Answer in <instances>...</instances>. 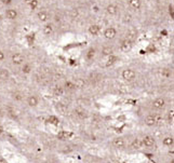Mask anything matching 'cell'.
Returning a JSON list of instances; mask_svg holds the SVG:
<instances>
[{"label": "cell", "instance_id": "cell-1", "mask_svg": "<svg viewBox=\"0 0 174 163\" xmlns=\"http://www.w3.org/2000/svg\"><path fill=\"white\" fill-rule=\"evenodd\" d=\"M136 77V74L133 69H124L122 71V78L127 81H133Z\"/></svg>", "mask_w": 174, "mask_h": 163}, {"label": "cell", "instance_id": "cell-2", "mask_svg": "<svg viewBox=\"0 0 174 163\" xmlns=\"http://www.w3.org/2000/svg\"><path fill=\"white\" fill-rule=\"evenodd\" d=\"M116 34H117V32H116V29L114 28V27H108V28H106L105 32H104L105 38L108 39V40L114 39V38L116 37Z\"/></svg>", "mask_w": 174, "mask_h": 163}, {"label": "cell", "instance_id": "cell-3", "mask_svg": "<svg viewBox=\"0 0 174 163\" xmlns=\"http://www.w3.org/2000/svg\"><path fill=\"white\" fill-rule=\"evenodd\" d=\"M164 105H166V101L163 98H161V97L156 98L153 102V107L155 109H162L164 107Z\"/></svg>", "mask_w": 174, "mask_h": 163}, {"label": "cell", "instance_id": "cell-4", "mask_svg": "<svg viewBox=\"0 0 174 163\" xmlns=\"http://www.w3.org/2000/svg\"><path fill=\"white\" fill-rule=\"evenodd\" d=\"M24 62V56L20 53H15L12 55V63L14 65H21Z\"/></svg>", "mask_w": 174, "mask_h": 163}, {"label": "cell", "instance_id": "cell-5", "mask_svg": "<svg viewBox=\"0 0 174 163\" xmlns=\"http://www.w3.org/2000/svg\"><path fill=\"white\" fill-rule=\"evenodd\" d=\"M142 144L144 145V146H146V147H151V146L155 145V138H154L153 136L147 135V136H145L144 138H143Z\"/></svg>", "mask_w": 174, "mask_h": 163}, {"label": "cell", "instance_id": "cell-6", "mask_svg": "<svg viewBox=\"0 0 174 163\" xmlns=\"http://www.w3.org/2000/svg\"><path fill=\"white\" fill-rule=\"evenodd\" d=\"M113 145L115 148H118V149H121V148L124 147V145H126V143H124V139L121 138V137H117V138H115L113 140Z\"/></svg>", "mask_w": 174, "mask_h": 163}, {"label": "cell", "instance_id": "cell-7", "mask_svg": "<svg viewBox=\"0 0 174 163\" xmlns=\"http://www.w3.org/2000/svg\"><path fill=\"white\" fill-rule=\"evenodd\" d=\"M5 16L9 20H15L17 17V11L15 9H8L5 11Z\"/></svg>", "mask_w": 174, "mask_h": 163}, {"label": "cell", "instance_id": "cell-8", "mask_svg": "<svg viewBox=\"0 0 174 163\" xmlns=\"http://www.w3.org/2000/svg\"><path fill=\"white\" fill-rule=\"evenodd\" d=\"M156 122H157L156 118L154 117V116H151V115L147 116V117L145 118V124L148 125V126H154L156 124Z\"/></svg>", "mask_w": 174, "mask_h": 163}, {"label": "cell", "instance_id": "cell-9", "mask_svg": "<svg viewBox=\"0 0 174 163\" xmlns=\"http://www.w3.org/2000/svg\"><path fill=\"white\" fill-rule=\"evenodd\" d=\"M27 104L29 105L30 107H36L38 105V98L35 96V95H30L27 98Z\"/></svg>", "mask_w": 174, "mask_h": 163}, {"label": "cell", "instance_id": "cell-10", "mask_svg": "<svg viewBox=\"0 0 174 163\" xmlns=\"http://www.w3.org/2000/svg\"><path fill=\"white\" fill-rule=\"evenodd\" d=\"M106 11H107V13L109 15H116L118 13V8L115 5H109L107 7V9H106Z\"/></svg>", "mask_w": 174, "mask_h": 163}, {"label": "cell", "instance_id": "cell-11", "mask_svg": "<svg viewBox=\"0 0 174 163\" xmlns=\"http://www.w3.org/2000/svg\"><path fill=\"white\" fill-rule=\"evenodd\" d=\"M129 5H130L131 8L139 10V9L141 8V5H142V1H141V0H130V1H129Z\"/></svg>", "mask_w": 174, "mask_h": 163}, {"label": "cell", "instance_id": "cell-12", "mask_svg": "<svg viewBox=\"0 0 174 163\" xmlns=\"http://www.w3.org/2000/svg\"><path fill=\"white\" fill-rule=\"evenodd\" d=\"M89 32L91 34V35L93 36H96L99 35V25H91V26L89 27Z\"/></svg>", "mask_w": 174, "mask_h": 163}, {"label": "cell", "instance_id": "cell-13", "mask_svg": "<svg viewBox=\"0 0 174 163\" xmlns=\"http://www.w3.org/2000/svg\"><path fill=\"white\" fill-rule=\"evenodd\" d=\"M38 19H39V21H41V22L48 21V19H49L48 13H47V12H44V11H41V12H39V13H38Z\"/></svg>", "mask_w": 174, "mask_h": 163}, {"label": "cell", "instance_id": "cell-14", "mask_svg": "<svg viewBox=\"0 0 174 163\" xmlns=\"http://www.w3.org/2000/svg\"><path fill=\"white\" fill-rule=\"evenodd\" d=\"M68 132H66V131H61L59 134H57V138L59 139H61V140H65V139H67L68 138Z\"/></svg>", "mask_w": 174, "mask_h": 163}, {"label": "cell", "instance_id": "cell-15", "mask_svg": "<svg viewBox=\"0 0 174 163\" xmlns=\"http://www.w3.org/2000/svg\"><path fill=\"white\" fill-rule=\"evenodd\" d=\"M52 32H53L52 25H46V26L43 27V32H44V35H50V34H52Z\"/></svg>", "mask_w": 174, "mask_h": 163}, {"label": "cell", "instance_id": "cell-16", "mask_svg": "<svg viewBox=\"0 0 174 163\" xmlns=\"http://www.w3.org/2000/svg\"><path fill=\"white\" fill-rule=\"evenodd\" d=\"M173 138L172 137H166L163 139V145L164 146H168V147H171L172 145H173Z\"/></svg>", "mask_w": 174, "mask_h": 163}, {"label": "cell", "instance_id": "cell-17", "mask_svg": "<svg viewBox=\"0 0 174 163\" xmlns=\"http://www.w3.org/2000/svg\"><path fill=\"white\" fill-rule=\"evenodd\" d=\"M121 49H122L123 51H128V50L131 49V44H130V42H129L128 40L123 41L122 44H121Z\"/></svg>", "mask_w": 174, "mask_h": 163}, {"label": "cell", "instance_id": "cell-18", "mask_svg": "<svg viewBox=\"0 0 174 163\" xmlns=\"http://www.w3.org/2000/svg\"><path fill=\"white\" fill-rule=\"evenodd\" d=\"M142 145H143L142 142H139V139H134L133 142H132V147H133L134 149H139Z\"/></svg>", "mask_w": 174, "mask_h": 163}, {"label": "cell", "instance_id": "cell-19", "mask_svg": "<svg viewBox=\"0 0 174 163\" xmlns=\"http://www.w3.org/2000/svg\"><path fill=\"white\" fill-rule=\"evenodd\" d=\"M0 78L1 79H8L9 71L7 69H0Z\"/></svg>", "mask_w": 174, "mask_h": 163}, {"label": "cell", "instance_id": "cell-20", "mask_svg": "<svg viewBox=\"0 0 174 163\" xmlns=\"http://www.w3.org/2000/svg\"><path fill=\"white\" fill-rule=\"evenodd\" d=\"M75 86L76 88H79V89H81V88H83L84 86V81L82 80V79H77L76 80V82H75Z\"/></svg>", "mask_w": 174, "mask_h": 163}, {"label": "cell", "instance_id": "cell-21", "mask_svg": "<svg viewBox=\"0 0 174 163\" xmlns=\"http://www.w3.org/2000/svg\"><path fill=\"white\" fill-rule=\"evenodd\" d=\"M94 55H95V50H94V49H90L88 51V53H87V59H92L94 57Z\"/></svg>", "mask_w": 174, "mask_h": 163}, {"label": "cell", "instance_id": "cell-22", "mask_svg": "<svg viewBox=\"0 0 174 163\" xmlns=\"http://www.w3.org/2000/svg\"><path fill=\"white\" fill-rule=\"evenodd\" d=\"M49 122L54 124V125H56L57 123H59V119L56 117H54V116H51V117L49 118Z\"/></svg>", "mask_w": 174, "mask_h": 163}, {"label": "cell", "instance_id": "cell-23", "mask_svg": "<svg viewBox=\"0 0 174 163\" xmlns=\"http://www.w3.org/2000/svg\"><path fill=\"white\" fill-rule=\"evenodd\" d=\"M30 70H32V67H30V65L26 64L23 66V69H22V71L24 72V74H29Z\"/></svg>", "mask_w": 174, "mask_h": 163}, {"label": "cell", "instance_id": "cell-24", "mask_svg": "<svg viewBox=\"0 0 174 163\" xmlns=\"http://www.w3.org/2000/svg\"><path fill=\"white\" fill-rule=\"evenodd\" d=\"M76 113H77V116L80 118V119H84V118H87L86 112L83 111V110H77V111H76Z\"/></svg>", "mask_w": 174, "mask_h": 163}, {"label": "cell", "instance_id": "cell-25", "mask_svg": "<svg viewBox=\"0 0 174 163\" xmlns=\"http://www.w3.org/2000/svg\"><path fill=\"white\" fill-rule=\"evenodd\" d=\"M62 94H63V89L55 88V90H54V95H55V96H61Z\"/></svg>", "mask_w": 174, "mask_h": 163}, {"label": "cell", "instance_id": "cell-26", "mask_svg": "<svg viewBox=\"0 0 174 163\" xmlns=\"http://www.w3.org/2000/svg\"><path fill=\"white\" fill-rule=\"evenodd\" d=\"M111 53H113V50L110 48L103 49V54H104V55H111Z\"/></svg>", "mask_w": 174, "mask_h": 163}, {"label": "cell", "instance_id": "cell-27", "mask_svg": "<svg viewBox=\"0 0 174 163\" xmlns=\"http://www.w3.org/2000/svg\"><path fill=\"white\" fill-rule=\"evenodd\" d=\"M65 88L69 89V90H72V89H75V83L74 82H70V81H68V82L65 83Z\"/></svg>", "mask_w": 174, "mask_h": 163}, {"label": "cell", "instance_id": "cell-28", "mask_svg": "<svg viewBox=\"0 0 174 163\" xmlns=\"http://www.w3.org/2000/svg\"><path fill=\"white\" fill-rule=\"evenodd\" d=\"M12 97H13L15 101H22V94H20V93H13L12 94Z\"/></svg>", "mask_w": 174, "mask_h": 163}, {"label": "cell", "instance_id": "cell-29", "mask_svg": "<svg viewBox=\"0 0 174 163\" xmlns=\"http://www.w3.org/2000/svg\"><path fill=\"white\" fill-rule=\"evenodd\" d=\"M29 5H30V7H32V9H35L36 7L38 5V1L37 0H32Z\"/></svg>", "mask_w": 174, "mask_h": 163}, {"label": "cell", "instance_id": "cell-30", "mask_svg": "<svg viewBox=\"0 0 174 163\" xmlns=\"http://www.w3.org/2000/svg\"><path fill=\"white\" fill-rule=\"evenodd\" d=\"M70 15H72V17H77L78 16V10L77 9H72Z\"/></svg>", "mask_w": 174, "mask_h": 163}, {"label": "cell", "instance_id": "cell-31", "mask_svg": "<svg viewBox=\"0 0 174 163\" xmlns=\"http://www.w3.org/2000/svg\"><path fill=\"white\" fill-rule=\"evenodd\" d=\"M169 122L170 123L173 122V110L169 112Z\"/></svg>", "mask_w": 174, "mask_h": 163}, {"label": "cell", "instance_id": "cell-32", "mask_svg": "<svg viewBox=\"0 0 174 163\" xmlns=\"http://www.w3.org/2000/svg\"><path fill=\"white\" fill-rule=\"evenodd\" d=\"M0 1H1L3 5H10V3L12 2V0H0Z\"/></svg>", "mask_w": 174, "mask_h": 163}, {"label": "cell", "instance_id": "cell-33", "mask_svg": "<svg viewBox=\"0 0 174 163\" xmlns=\"http://www.w3.org/2000/svg\"><path fill=\"white\" fill-rule=\"evenodd\" d=\"M3 59H5V54H3L2 52L0 51V61H2Z\"/></svg>", "mask_w": 174, "mask_h": 163}, {"label": "cell", "instance_id": "cell-34", "mask_svg": "<svg viewBox=\"0 0 174 163\" xmlns=\"http://www.w3.org/2000/svg\"><path fill=\"white\" fill-rule=\"evenodd\" d=\"M3 132H5V128H3L2 126L0 125V135H2V134H3Z\"/></svg>", "mask_w": 174, "mask_h": 163}, {"label": "cell", "instance_id": "cell-35", "mask_svg": "<svg viewBox=\"0 0 174 163\" xmlns=\"http://www.w3.org/2000/svg\"><path fill=\"white\" fill-rule=\"evenodd\" d=\"M23 1H24L25 3H27V5H29V3H30V1H32V0H23Z\"/></svg>", "mask_w": 174, "mask_h": 163}, {"label": "cell", "instance_id": "cell-36", "mask_svg": "<svg viewBox=\"0 0 174 163\" xmlns=\"http://www.w3.org/2000/svg\"><path fill=\"white\" fill-rule=\"evenodd\" d=\"M0 116H1V109H0Z\"/></svg>", "mask_w": 174, "mask_h": 163}]
</instances>
